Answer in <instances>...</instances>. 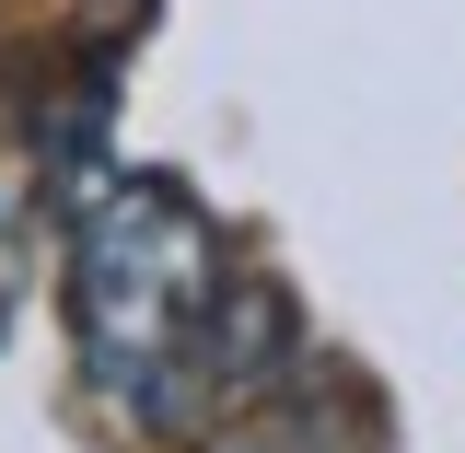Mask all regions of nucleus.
<instances>
[{
  "label": "nucleus",
  "instance_id": "2",
  "mask_svg": "<svg viewBox=\"0 0 465 453\" xmlns=\"http://www.w3.org/2000/svg\"><path fill=\"white\" fill-rule=\"evenodd\" d=\"M24 280H35V232H24V198L0 186V338H12V314H24Z\"/></svg>",
  "mask_w": 465,
  "mask_h": 453
},
{
  "label": "nucleus",
  "instance_id": "1",
  "mask_svg": "<svg viewBox=\"0 0 465 453\" xmlns=\"http://www.w3.org/2000/svg\"><path fill=\"white\" fill-rule=\"evenodd\" d=\"M222 232L163 174H116L94 210H70V338L82 384L128 430H186L198 419V314L222 291Z\"/></svg>",
  "mask_w": 465,
  "mask_h": 453
}]
</instances>
